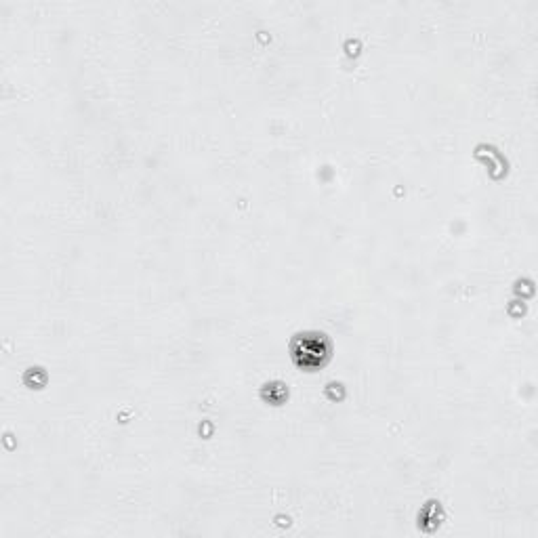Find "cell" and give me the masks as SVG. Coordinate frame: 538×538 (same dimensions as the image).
Listing matches in <instances>:
<instances>
[{"label": "cell", "instance_id": "obj_1", "mask_svg": "<svg viewBox=\"0 0 538 538\" xmlns=\"http://www.w3.org/2000/svg\"><path fill=\"white\" fill-rule=\"evenodd\" d=\"M330 339L324 333H301L291 343V356L297 366L316 370L330 358Z\"/></svg>", "mask_w": 538, "mask_h": 538}]
</instances>
